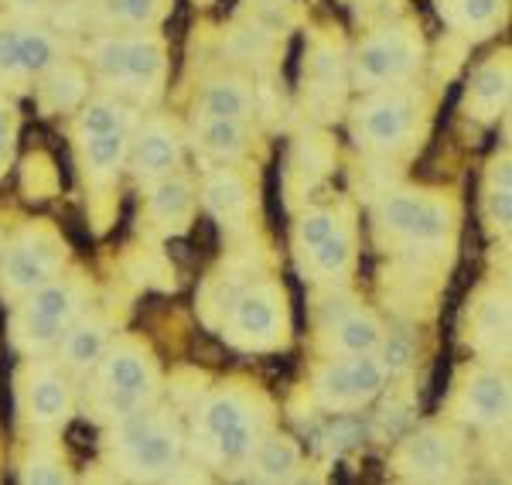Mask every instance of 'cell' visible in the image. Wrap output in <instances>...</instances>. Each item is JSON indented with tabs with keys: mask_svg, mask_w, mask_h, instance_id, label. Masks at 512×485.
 <instances>
[{
	"mask_svg": "<svg viewBox=\"0 0 512 485\" xmlns=\"http://www.w3.org/2000/svg\"><path fill=\"white\" fill-rule=\"evenodd\" d=\"M383 380H386V369L376 359H369V352H362V356H352L345 363H332L321 369L315 390L325 407L349 410L369 404L383 390Z\"/></svg>",
	"mask_w": 512,
	"mask_h": 485,
	"instance_id": "5",
	"label": "cell"
},
{
	"mask_svg": "<svg viewBox=\"0 0 512 485\" xmlns=\"http://www.w3.org/2000/svg\"><path fill=\"white\" fill-rule=\"evenodd\" d=\"M506 332H509V308H506V298H495L489 301L482 308V315H478V335L482 339H492V342H499V339H506Z\"/></svg>",
	"mask_w": 512,
	"mask_h": 485,
	"instance_id": "33",
	"label": "cell"
},
{
	"mask_svg": "<svg viewBox=\"0 0 512 485\" xmlns=\"http://www.w3.org/2000/svg\"><path fill=\"white\" fill-rule=\"evenodd\" d=\"M24 482H65V472L52 458H35L28 465V472H24Z\"/></svg>",
	"mask_w": 512,
	"mask_h": 485,
	"instance_id": "36",
	"label": "cell"
},
{
	"mask_svg": "<svg viewBox=\"0 0 512 485\" xmlns=\"http://www.w3.org/2000/svg\"><path fill=\"white\" fill-rule=\"evenodd\" d=\"M499 7L502 0H458V21L465 28H489Z\"/></svg>",
	"mask_w": 512,
	"mask_h": 485,
	"instance_id": "34",
	"label": "cell"
},
{
	"mask_svg": "<svg viewBox=\"0 0 512 485\" xmlns=\"http://www.w3.org/2000/svg\"><path fill=\"white\" fill-rule=\"evenodd\" d=\"M178 158H181V147H178L175 130L161 120L147 123L144 134H140V141H137V171L140 175L144 178L168 175V171L178 164Z\"/></svg>",
	"mask_w": 512,
	"mask_h": 485,
	"instance_id": "12",
	"label": "cell"
},
{
	"mask_svg": "<svg viewBox=\"0 0 512 485\" xmlns=\"http://www.w3.org/2000/svg\"><path fill=\"white\" fill-rule=\"evenodd\" d=\"M202 113L205 117H219V120H246L253 113V96L243 82L219 79L205 89Z\"/></svg>",
	"mask_w": 512,
	"mask_h": 485,
	"instance_id": "15",
	"label": "cell"
},
{
	"mask_svg": "<svg viewBox=\"0 0 512 485\" xmlns=\"http://www.w3.org/2000/svg\"><path fill=\"white\" fill-rule=\"evenodd\" d=\"M205 445H209L222 462H243L253 455L256 434L250 424V410L233 393H219L202 407V421H198Z\"/></svg>",
	"mask_w": 512,
	"mask_h": 485,
	"instance_id": "3",
	"label": "cell"
},
{
	"mask_svg": "<svg viewBox=\"0 0 512 485\" xmlns=\"http://www.w3.org/2000/svg\"><path fill=\"white\" fill-rule=\"evenodd\" d=\"M512 188H509V164H495L492 175V192H489V219L499 233H509V219H512Z\"/></svg>",
	"mask_w": 512,
	"mask_h": 485,
	"instance_id": "28",
	"label": "cell"
},
{
	"mask_svg": "<svg viewBox=\"0 0 512 485\" xmlns=\"http://www.w3.org/2000/svg\"><path fill=\"white\" fill-rule=\"evenodd\" d=\"M297 462H301V451L287 438H270L256 448V472H260L263 479H274V482L291 479Z\"/></svg>",
	"mask_w": 512,
	"mask_h": 485,
	"instance_id": "20",
	"label": "cell"
},
{
	"mask_svg": "<svg viewBox=\"0 0 512 485\" xmlns=\"http://www.w3.org/2000/svg\"><path fill=\"white\" fill-rule=\"evenodd\" d=\"M362 134L376 147H396L407 137L410 120H414V106L403 96H376L373 103L362 106Z\"/></svg>",
	"mask_w": 512,
	"mask_h": 485,
	"instance_id": "9",
	"label": "cell"
},
{
	"mask_svg": "<svg viewBox=\"0 0 512 485\" xmlns=\"http://www.w3.org/2000/svg\"><path fill=\"white\" fill-rule=\"evenodd\" d=\"M82 89H86V82H82L79 72L65 69V65H62V69L52 72L45 93H48V103H52V106H72V103H79Z\"/></svg>",
	"mask_w": 512,
	"mask_h": 485,
	"instance_id": "30",
	"label": "cell"
},
{
	"mask_svg": "<svg viewBox=\"0 0 512 485\" xmlns=\"http://www.w3.org/2000/svg\"><path fill=\"white\" fill-rule=\"evenodd\" d=\"M198 144L209 154L229 161L236 154H243L246 147V127L243 120H219V117H205L202 127H198Z\"/></svg>",
	"mask_w": 512,
	"mask_h": 485,
	"instance_id": "17",
	"label": "cell"
},
{
	"mask_svg": "<svg viewBox=\"0 0 512 485\" xmlns=\"http://www.w3.org/2000/svg\"><path fill=\"white\" fill-rule=\"evenodd\" d=\"M280 311H277V294L274 291H250L236 301L233 311V332L250 345H270L277 339Z\"/></svg>",
	"mask_w": 512,
	"mask_h": 485,
	"instance_id": "10",
	"label": "cell"
},
{
	"mask_svg": "<svg viewBox=\"0 0 512 485\" xmlns=\"http://www.w3.org/2000/svg\"><path fill=\"white\" fill-rule=\"evenodd\" d=\"M120 451L130 472L137 475H161L178 462L181 438L178 431L161 417H147L130 410L120 427Z\"/></svg>",
	"mask_w": 512,
	"mask_h": 485,
	"instance_id": "2",
	"label": "cell"
},
{
	"mask_svg": "<svg viewBox=\"0 0 512 485\" xmlns=\"http://www.w3.org/2000/svg\"><path fill=\"white\" fill-rule=\"evenodd\" d=\"M205 205L216 212L219 219H236L246 209V185L233 171H219L205 185Z\"/></svg>",
	"mask_w": 512,
	"mask_h": 485,
	"instance_id": "19",
	"label": "cell"
},
{
	"mask_svg": "<svg viewBox=\"0 0 512 485\" xmlns=\"http://www.w3.org/2000/svg\"><path fill=\"white\" fill-rule=\"evenodd\" d=\"M468 417L475 424L495 427L509 417V383L499 373H478L468 386Z\"/></svg>",
	"mask_w": 512,
	"mask_h": 485,
	"instance_id": "13",
	"label": "cell"
},
{
	"mask_svg": "<svg viewBox=\"0 0 512 485\" xmlns=\"http://www.w3.org/2000/svg\"><path fill=\"white\" fill-rule=\"evenodd\" d=\"M407 363H410V345L403 339H393L390 345H386V363H379V366L390 369V373H400Z\"/></svg>",
	"mask_w": 512,
	"mask_h": 485,
	"instance_id": "38",
	"label": "cell"
},
{
	"mask_svg": "<svg viewBox=\"0 0 512 485\" xmlns=\"http://www.w3.org/2000/svg\"><path fill=\"white\" fill-rule=\"evenodd\" d=\"M103 349H106L103 325L86 322V325H79L76 332H69V342H65V363L72 369H89L103 359Z\"/></svg>",
	"mask_w": 512,
	"mask_h": 485,
	"instance_id": "21",
	"label": "cell"
},
{
	"mask_svg": "<svg viewBox=\"0 0 512 485\" xmlns=\"http://www.w3.org/2000/svg\"><path fill=\"white\" fill-rule=\"evenodd\" d=\"M379 339H383V328L373 315H366V311H352V315H345L342 322L335 325V342L342 352H349V356H362V352H373Z\"/></svg>",
	"mask_w": 512,
	"mask_h": 485,
	"instance_id": "18",
	"label": "cell"
},
{
	"mask_svg": "<svg viewBox=\"0 0 512 485\" xmlns=\"http://www.w3.org/2000/svg\"><path fill=\"white\" fill-rule=\"evenodd\" d=\"M93 65L106 82H117L134 93H151L164 76V45L154 35L103 38L93 48Z\"/></svg>",
	"mask_w": 512,
	"mask_h": 485,
	"instance_id": "1",
	"label": "cell"
},
{
	"mask_svg": "<svg viewBox=\"0 0 512 485\" xmlns=\"http://www.w3.org/2000/svg\"><path fill=\"white\" fill-rule=\"evenodd\" d=\"M76 291L69 284H41L31 291V301L24 308L18 322V339L28 349H45V345L59 342L62 332L69 328L72 315H76Z\"/></svg>",
	"mask_w": 512,
	"mask_h": 485,
	"instance_id": "6",
	"label": "cell"
},
{
	"mask_svg": "<svg viewBox=\"0 0 512 485\" xmlns=\"http://www.w3.org/2000/svg\"><path fill=\"white\" fill-rule=\"evenodd\" d=\"M188 205H192V188H188L185 178H164L161 175V182L151 195L154 216L164 219V223H175V219H181L188 212Z\"/></svg>",
	"mask_w": 512,
	"mask_h": 485,
	"instance_id": "23",
	"label": "cell"
},
{
	"mask_svg": "<svg viewBox=\"0 0 512 485\" xmlns=\"http://www.w3.org/2000/svg\"><path fill=\"white\" fill-rule=\"evenodd\" d=\"M55 267H59V246L52 240H41V236H31V240L18 243L7 253L4 284L18 294L35 291V287H41L55 274Z\"/></svg>",
	"mask_w": 512,
	"mask_h": 485,
	"instance_id": "8",
	"label": "cell"
},
{
	"mask_svg": "<svg viewBox=\"0 0 512 485\" xmlns=\"http://www.w3.org/2000/svg\"><path fill=\"white\" fill-rule=\"evenodd\" d=\"M335 233V216L328 209H311L301 216V223H297V236H301V243L308 246V250H315V246L325 240V236Z\"/></svg>",
	"mask_w": 512,
	"mask_h": 485,
	"instance_id": "32",
	"label": "cell"
},
{
	"mask_svg": "<svg viewBox=\"0 0 512 485\" xmlns=\"http://www.w3.org/2000/svg\"><path fill=\"white\" fill-rule=\"evenodd\" d=\"M420 65V41L410 31H379L355 52V79L366 86L407 79Z\"/></svg>",
	"mask_w": 512,
	"mask_h": 485,
	"instance_id": "4",
	"label": "cell"
},
{
	"mask_svg": "<svg viewBox=\"0 0 512 485\" xmlns=\"http://www.w3.org/2000/svg\"><path fill=\"white\" fill-rule=\"evenodd\" d=\"M123 154H127V130H117V134H99V137H86V158L93 175H110V171L120 168Z\"/></svg>",
	"mask_w": 512,
	"mask_h": 485,
	"instance_id": "25",
	"label": "cell"
},
{
	"mask_svg": "<svg viewBox=\"0 0 512 485\" xmlns=\"http://www.w3.org/2000/svg\"><path fill=\"white\" fill-rule=\"evenodd\" d=\"M509 103V62L495 59L475 72L472 89H468V106L475 117H495Z\"/></svg>",
	"mask_w": 512,
	"mask_h": 485,
	"instance_id": "14",
	"label": "cell"
},
{
	"mask_svg": "<svg viewBox=\"0 0 512 485\" xmlns=\"http://www.w3.org/2000/svg\"><path fill=\"white\" fill-rule=\"evenodd\" d=\"M103 380H106V407L117 417H127L130 410H137L151 397L154 380L151 369L134 349H117L103 366Z\"/></svg>",
	"mask_w": 512,
	"mask_h": 485,
	"instance_id": "7",
	"label": "cell"
},
{
	"mask_svg": "<svg viewBox=\"0 0 512 485\" xmlns=\"http://www.w3.org/2000/svg\"><path fill=\"white\" fill-rule=\"evenodd\" d=\"M11 147H14V110L0 106V168L11 158Z\"/></svg>",
	"mask_w": 512,
	"mask_h": 485,
	"instance_id": "37",
	"label": "cell"
},
{
	"mask_svg": "<svg viewBox=\"0 0 512 485\" xmlns=\"http://www.w3.org/2000/svg\"><path fill=\"white\" fill-rule=\"evenodd\" d=\"M444 233H448V209H444V205H437V202H424V209H420L414 229L407 233V240L437 243Z\"/></svg>",
	"mask_w": 512,
	"mask_h": 485,
	"instance_id": "29",
	"label": "cell"
},
{
	"mask_svg": "<svg viewBox=\"0 0 512 485\" xmlns=\"http://www.w3.org/2000/svg\"><path fill=\"white\" fill-rule=\"evenodd\" d=\"M403 465L414 475H420V479H444L451 468H458V448H454V441L448 434L424 431L407 441V448H403Z\"/></svg>",
	"mask_w": 512,
	"mask_h": 485,
	"instance_id": "11",
	"label": "cell"
},
{
	"mask_svg": "<svg viewBox=\"0 0 512 485\" xmlns=\"http://www.w3.org/2000/svg\"><path fill=\"white\" fill-rule=\"evenodd\" d=\"M0 76H24L21 72V28H0Z\"/></svg>",
	"mask_w": 512,
	"mask_h": 485,
	"instance_id": "35",
	"label": "cell"
},
{
	"mask_svg": "<svg viewBox=\"0 0 512 485\" xmlns=\"http://www.w3.org/2000/svg\"><path fill=\"white\" fill-rule=\"evenodd\" d=\"M164 0H110V14L123 24H154L161 18Z\"/></svg>",
	"mask_w": 512,
	"mask_h": 485,
	"instance_id": "31",
	"label": "cell"
},
{
	"mask_svg": "<svg viewBox=\"0 0 512 485\" xmlns=\"http://www.w3.org/2000/svg\"><path fill=\"white\" fill-rule=\"evenodd\" d=\"M130 113L127 106L117 100H93L82 110L79 117V130L82 137H99V134H117V130H127Z\"/></svg>",
	"mask_w": 512,
	"mask_h": 485,
	"instance_id": "22",
	"label": "cell"
},
{
	"mask_svg": "<svg viewBox=\"0 0 512 485\" xmlns=\"http://www.w3.org/2000/svg\"><path fill=\"white\" fill-rule=\"evenodd\" d=\"M14 7H18V11H38L41 0H14Z\"/></svg>",
	"mask_w": 512,
	"mask_h": 485,
	"instance_id": "39",
	"label": "cell"
},
{
	"mask_svg": "<svg viewBox=\"0 0 512 485\" xmlns=\"http://www.w3.org/2000/svg\"><path fill=\"white\" fill-rule=\"evenodd\" d=\"M28 410L38 424L62 421L65 410H69V386L55 373L35 376V383H31V390H28Z\"/></svg>",
	"mask_w": 512,
	"mask_h": 485,
	"instance_id": "16",
	"label": "cell"
},
{
	"mask_svg": "<svg viewBox=\"0 0 512 485\" xmlns=\"http://www.w3.org/2000/svg\"><path fill=\"white\" fill-rule=\"evenodd\" d=\"M315 263H318V270L321 274H342L345 267H349V257H352V240H349V233L345 229H338L335 226V233L332 236H325L315 250Z\"/></svg>",
	"mask_w": 512,
	"mask_h": 485,
	"instance_id": "27",
	"label": "cell"
},
{
	"mask_svg": "<svg viewBox=\"0 0 512 485\" xmlns=\"http://www.w3.org/2000/svg\"><path fill=\"white\" fill-rule=\"evenodd\" d=\"M59 55H55V41L38 28H21V72L24 76H41V72L55 69Z\"/></svg>",
	"mask_w": 512,
	"mask_h": 485,
	"instance_id": "24",
	"label": "cell"
},
{
	"mask_svg": "<svg viewBox=\"0 0 512 485\" xmlns=\"http://www.w3.org/2000/svg\"><path fill=\"white\" fill-rule=\"evenodd\" d=\"M420 209H424V199H417L414 192H396L379 205V223L390 229V233L407 236L417 223Z\"/></svg>",
	"mask_w": 512,
	"mask_h": 485,
	"instance_id": "26",
	"label": "cell"
}]
</instances>
